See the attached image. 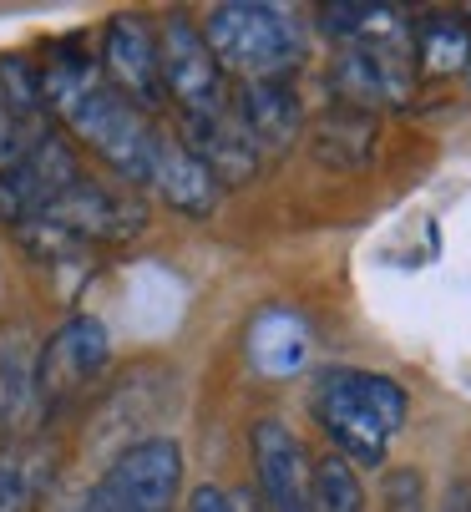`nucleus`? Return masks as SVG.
Wrapping results in <instances>:
<instances>
[{
  "instance_id": "nucleus-1",
  "label": "nucleus",
  "mask_w": 471,
  "mask_h": 512,
  "mask_svg": "<svg viewBox=\"0 0 471 512\" xmlns=\"http://www.w3.org/2000/svg\"><path fill=\"white\" fill-rule=\"evenodd\" d=\"M41 92H46V112L66 122V132L76 142L117 168L122 183H147L152 173V153H157V137L163 127H152L147 112H137L132 102H122L107 82H102V66L87 61L82 51H56L41 66Z\"/></svg>"
},
{
  "instance_id": "nucleus-2",
  "label": "nucleus",
  "mask_w": 471,
  "mask_h": 512,
  "mask_svg": "<svg viewBox=\"0 0 471 512\" xmlns=\"http://www.w3.org/2000/svg\"><path fill=\"white\" fill-rule=\"evenodd\" d=\"M406 386L380 371L335 365L314 386V416L350 467H380L396 431L406 426Z\"/></svg>"
},
{
  "instance_id": "nucleus-3",
  "label": "nucleus",
  "mask_w": 471,
  "mask_h": 512,
  "mask_svg": "<svg viewBox=\"0 0 471 512\" xmlns=\"http://www.w3.org/2000/svg\"><path fill=\"white\" fill-rule=\"evenodd\" d=\"M203 41L218 71H233L239 82H289V71L304 61V26L284 6H264V0L213 6Z\"/></svg>"
},
{
  "instance_id": "nucleus-4",
  "label": "nucleus",
  "mask_w": 471,
  "mask_h": 512,
  "mask_svg": "<svg viewBox=\"0 0 471 512\" xmlns=\"http://www.w3.org/2000/svg\"><path fill=\"white\" fill-rule=\"evenodd\" d=\"M46 218L56 229H66L76 244H127V239H137L147 229V203L127 183L76 178L46 208Z\"/></svg>"
},
{
  "instance_id": "nucleus-5",
  "label": "nucleus",
  "mask_w": 471,
  "mask_h": 512,
  "mask_svg": "<svg viewBox=\"0 0 471 512\" xmlns=\"http://www.w3.org/2000/svg\"><path fill=\"white\" fill-rule=\"evenodd\" d=\"M157 66H163V92L183 107V117H208L228 107L223 71L188 16H168L157 26Z\"/></svg>"
},
{
  "instance_id": "nucleus-6",
  "label": "nucleus",
  "mask_w": 471,
  "mask_h": 512,
  "mask_svg": "<svg viewBox=\"0 0 471 512\" xmlns=\"http://www.w3.org/2000/svg\"><path fill=\"white\" fill-rule=\"evenodd\" d=\"M76 178H82V168H76V153L66 148L61 132H41L31 148L0 173V218L16 229L26 224V218L46 213Z\"/></svg>"
},
{
  "instance_id": "nucleus-7",
  "label": "nucleus",
  "mask_w": 471,
  "mask_h": 512,
  "mask_svg": "<svg viewBox=\"0 0 471 512\" xmlns=\"http://www.w3.org/2000/svg\"><path fill=\"white\" fill-rule=\"evenodd\" d=\"M249 447H254V477H259L264 507L269 512H314V462L279 416L254 421Z\"/></svg>"
},
{
  "instance_id": "nucleus-8",
  "label": "nucleus",
  "mask_w": 471,
  "mask_h": 512,
  "mask_svg": "<svg viewBox=\"0 0 471 512\" xmlns=\"http://www.w3.org/2000/svg\"><path fill=\"white\" fill-rule=\"evenodd\" d=\"M112 355L107 325L92 315L66 320L36 355V406H61L66 396L82 391Z\"/></svg>"
},
{
  "instance_id": "nucleus-9",
  "label": "nucleus",
  "mask_w": 471,
  "mask_h": 512,
  "mask_svg": "<svg viewBox=\"0 0 471 512\" xmlns=\"http://www.w3.org/2000/svg\"><path fill=\"white\" fill-rule=\"evenodd\" d=\"M102 82L132 102L137 112L163 107V66H157V36L147 31L142 16H112L102 36Z\"/></svg>"
},
{
  "instance_id": "nucleus-10",
  "label": "nucleus",
  "mask_w": 471,
  "mask_h": 512,
  "mask_svg": "<svg viewBox=\"0 0 471 512\" xmlns=\"http://www.w3.org/2000/svg\"><path fill=\"white\" fill-rule=\"evenodd\" d=\"M330 87L340 107L375 112L385 102H406L411 97V51L401 41H380V46H345V56L330 71Z\"/></svg>"
},
{
  "instance_id": "nucleus-11",
  "label": "nucleus",
  "mask_w": 471,
  "mask_h": 512,
  "mask_svg": "<svg viewBox=\"0 0 471 512\" xmlns=\"http://www.w3.org/2000/svg\"><path fill=\"white\" fill-rule=\"evenodd\" d=\"M178 142L218 178V188L249 183L264 168L259 142L249 137V127L239 122V112H233V107L208 112V117H178Z\"/></svg>"
},
{
  "instance_id": "nucleus-12",
  "label": "nucleus",
  "mask_w": 471,
  "mask_h": 512,
  "mask_svg": "<svg viewBox=\"0 0 471 512\" xmlns=\"http://www.w3.org/2000/svg\"><path fill=\"white\" fill-rule=\"evenodd\" d=\"M147 188H157L168 208H178L183 218H208L218 208V178L183 148L178 137H157V153H152V173H147Z\"/></svg>"
},
{
  "instance_id": "nucleus-13",
  "label": "nucleus",
  "mask_w": 471,
  "mask_h": 512,
  "mask_svg": "<svg viewBox=\"0 0 471 512\" xmlns=\"http://www.w3.org/2000/svg\"><path fill=\"white\" fill-rule=\"evenodd\" d=\"M233 112H239V122L259 142V153L289 148V142L299 137V127H304V107H299V92L289 82H244Z\"/></svg>"
},
{
  "instance_id": "nucleus-14",
  "label": "nucleus",
  "mask_w": 471,
  "mask_h": 512,
  "mask_svg": "<svg viewBox=\"0 0 471 512\" xmlns=\"http://www.w3.org/2000/svg\"><path fill=\"white\" fill-rule=\"evenodd\" d=\"M249 360H254L259 376H274V381L304 371V360H309V325L294 310H284V305L259 310L254 325H249Z\"/></svg>"
},
{
  "instance_id": "nucleus-15",
  "label": "nucleus",
  "mask_w": 471,
  "mask_h": 512,
  "mask_svg": "<svg viewBox=\"0 0 471 512\" xmlns=\"http://www.w3.org/2000/svg\"><path fill=\"white\" fill-rule=\"evenodd\" d=\"M370 148H375V112H360V107H330L314 127V158L325 168H340V173H355L370 163Z\"/></svg>"
},
{
  "instance_id": "nucleus-16",
  "label": "nucleus",
  "mask_w": 471,
  "mask_h": 512,
  "mask_svg": "<svg viewBox=\"0 0 471 512\" xmlns=\"http://www.w3.org/2000/svg\"><path fill=\"white\" fill-rule=\"evenodd\" d=\"M36 345L26 325H6L0 330V416L11 426H21L36 411Z\"/></svg>"
},
{
  "instance_id": "nucleus-17",
  "label": "nucleus",
  "mask_w": 471,
  "mask_h": 512,
  "mask_svg": "<svg viewBox=\"0 0 471 512\" xmlns=\"http://www.w3.org/2000/svg\"><path fill=\"white\" fill-rule=\"evenodd\" d=\"M320 31L345 46H380L406 36V16L396 6H375V0H330L320 6Z\"/></svg>"
},
{
  "instance_id": "nucleus-18",
  "label": "nucleus",
  "mask_w": 471,
  "mask_h": 512,
  "mask_svg": "<svg viewBox=\"0 0 471 512\" xmlns=\"http://www.w3.org/2000/svg\"><path fill=\"white\" fill-rule=\"evenodd\" d=\"M416 61L421 71H431V77H456V71L471 66V26L461 11H431L416 21Z\"/></svg>"
},
{
  "instance_id": "nucleus-19",
  "label": "nucleus",
  "mask_w": 471,
  "mask_h": 512,
  "mask_svg": "<svg viewBox=\"0 0 471 512\" xmlns=\"http://www.w3.org/2000/svg\"><path fill=\"white\" fill-rule=\"evenodd\" d=\"M0 102H6L11 112H16V122L21 127H31V132H46V92H41V66L36 61H26V56H16V51H6L0 56Z\"/></svg>"
},
{
  "instance_id": "nucleus-20",
  "label": "nucleus",
  "mask_w": 471,
  "mask_h": 512,
  "mask_svg": "<svg viewBox=\"0 0 471 512\" xmlns=\"http://www.w3.org/2000/svg\"><path fill=\"white\" fill-rule=\"evenodd\" d=\"M314 512H365V487L340 452L314 462Z\"/></svg>"
},
{
  "instance_id": "nucleus-21",
  "label": "nucleus",
  "mask_w": 471,
  "mask_h": 512,
  "mask_svg": "<svg viewBox=\"0 0 471 512\" xmlns=\"http://www.w3.org/2000/svg\"><path fill=\"white\" fill-rule=\"evenodd\" d=\"M16 239H21V249H26L36 264H71L76 254H82V244H76L66 229H56L46 213L26 218V224H16Z\"/></svg>"
},
{
  "instance_id": "nucleus-22",
  "label": "nucleus",
  "mask_w": 471,
  "mask_h": 512,
  "mask_svg": "<svg viewBox=\"0 0 471 512\" xmlns=\"http://www.w3.org/2000/svg\"><path fill=\"white\" fill-rule=\"evenodd\" d=\"M36 497V472L21 457H0V512H26Z\"/></svg>"
},
{
  "instance_id": "nucleus-23",
  "label": "nucleus",
  "mask_w": 471,
  "mask_h": 512,
  "mask_svg": "<svg viewBox=\"0 0 471 512\" xmlns=\"http://www.w3.org/2000/svg\"><path fill=\"white\" fill-rule=\"evenodd\" d=\"M46 132H51V127H46ZM36 137H41V132L21 127V122H16V112H11L6 102H0V173H6V168H11V163H16L26 148H31Z\"/></svg>"
},
{
  "instance_id": "nucleus-24",
  "label": "nucleus",
  "mask_w": 471,
  "mask_h": 512,
  "mask_svg": "<svg viewBox=\"0 0 471 512\" xmlns=\"http://www.w3.org/2000/svg\"><path fill=\"white\" fill-rule=\"evenodd\" d=\"M188 512H244V507L233 502L223 487H198V492L188 497Z\"/></svg>"
},
{
  "instance_id": "nucleus-25",
  "label": "nucleus",
  "mask_w": 471,
  "mask_h": 512,
  "mask_svg": "<svg viewBox=\"0 0 471 512\" xmlns=\"http://www.w3.org/2000/svg\"><path fill=\"white\" fill-rule=\"evenodd\" d=\"M461 16H466V26H471V6H466V11H461Z\"/></svg>"
}]
</instances>
